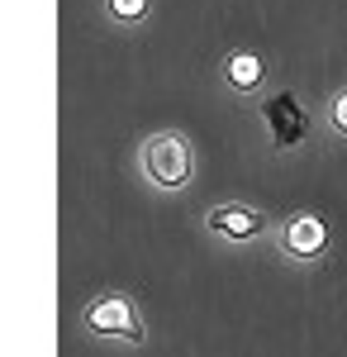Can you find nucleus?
Wrapping results in <instances>:
<instances>
[{"instance_id":"obj_6","label":"nucleus","mask_w":347,"mask_h":357,"mask_svg":"<svg viewBox=\"0 0 347 357\" xmlns=\"http://www.w3.org/2000/svg\"><path fill=\"white\" fill-rule=\"evenodd\" d=\"M224 82H229V91H257V86L267 82V57L252 53V48H233V53H224Z\"/></svg>"},{"instance_id":"obj_8","label":"nucleus","mask_w":347,"mask_h":357,"mask_svg":"<svg viewBox=\"0 0 347 357\" xmlns=\"http://www.w3.org/2000/svg\"><path fill=\"white\" fill-rule=\"evenodd\" d=\"M328 129H333L338 138H347V86L328 96Z\"/></svg>"},{"instance_id":"obj_1","label":"nucleus","mask_w":347,"mask_h":357,"mask_svg":"<svg viewBox=\"0 0 347 357\" xmlns=\"http://www.w3.org/2000/svg\"><path fill=\"white\" fill-rule=\"evenodd\" d=\"M138 172L153 181V191L162 195H176L190 186V176H195V148H190L186 134H176V129H157V134H148L138 143Z\"/></svg>"},{"instance_id":"obj_2","label":"nucleus","mask_w":347,"mask_h":357,"mask_svg":"<svg viewBox=\"0 0 347 357\" xmlns=\"http://www.w3.org/2000/svg\"><path fill=\"white\" fill-rule=\"evenodd\" d=\"M77 319L91 338H114V343H129V348H148L143 314H138L134 296H124V291H105V296L86 301Z\"/></svg>"},{"instance_id":"obj_4","label":"nucleus","mask_w":347,"mask_h":357,"mask_svg":"<svg viewBox=\"0 0 347 357\" xmlns=\"http://www.w3.org/2000/svg\"><path fill=\"white\" fill-rule=\"evenodd\" d=\"M200 224H205V234L219 238V243H257V238L276 234L271 229V215L257 210V205H247V200H219V205H210L200 215Z\"/></svg>"},{"instance_id":"obj_7","label":"nucleus","mask_w":347,"mask_h":357,"mask_svg":"<svg viewBox=\"0 0 347 357\" xmlns=\"http://www.w3.org/2000/svg\"><path fill=\"white\" fill-rule=\"evenodd\" d=\"M100 5H105L109 20H119V24H143L148 10H153V0H100Z\"/></svg>"},{"instance_id":"obj_5","label":"nucleus","mask_w":347,"mask_h":357,"mask_svg":"<svg viewBox=\"0 0 347 357\" xmlns=\"http://www.w3.org/2000/svg\"><path fill=\"white\" fill-rule=\"evenodd\" d=\"M262 124H267L276 153L300 148V143L309 138V129H314V119H309V110L295 100V91H276L271 100H262Z\"/></svg>"},{"instance_id":"obj_3","label":"nucleus","mask_w":347,"mask_h":357,"mask_svg":"<svg viewBox=\"0 0 347 357\" xmlns=\"http://www.w3.org/2000/svg\"><path fill=\"white\" fill-rule=\"evenodd\" d=\"M271 238H276V252H281L286 262L314 267V262L328 257V248H333V229H328V220L314 215V210H295V215H286V220L276 224Z\"/></svg>"}]
</instances>
